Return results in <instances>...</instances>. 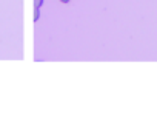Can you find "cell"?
Returning a JSON list of instances; mask_svg holds the SVG:
<instances>
[{
	"instance_id": "6da1fadb",
	"label": "cell",
	"mask_w": 157,
	"mask_h": 139,
	"mask_svg": "<svg viewBox=\"0 0 157 139\" xmlns=\"http://www.w3.org/2000/svg\"><path fill=\"white\" fill-rule=\"evenodd\" d=\"M39 19H40V10L39 8H34V17H33V20L37 22Z\"/></svg>"
},
{
	"instance_id": "7a4b0ae2",
	"label": "cell",
	"mask_w": 157,
	"mask_h": 139,
	"mask_svg": "<svg viewBox=\"0 0 157 139\" xmlns=\"http://www.w3.org/2000/svg\"><path fill=\"white\" fill-rule=\"evenodd\" d=\"M45 3V0H34V8H42V5Z\"/></svg>"
},
{
	"instance_id": "3957f363",
	"label": "cell",
	"mask_w": 157,
	"mask_h": 139,
	"mask_svg": "<svg viewBox=\"0 0 157 139\" xmlns=\"http://www.w3.org/2000/svg\"><path fill=\"white\" fill-rule=\"evenodd\" d=\"M59 2H60V3H69L71 0H59Z\"/></svg>"
}]
</instances>
